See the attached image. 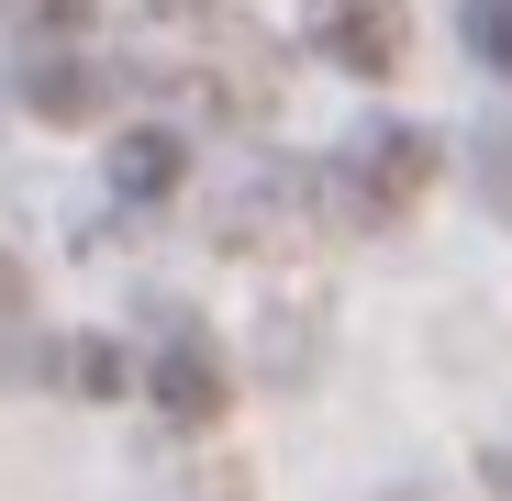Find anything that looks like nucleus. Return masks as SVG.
Returning <instances> with one entry per match:
<instances>
[{
	"label": "nucleus",
	"instance_id": "obj_3",
	"mask_svg": "<svg viewBox=\"0 0 512 501\" xmlns=\"http://www.w3.org/2000/svg\"><path fill=\"white\" fill-rule=\"evenodd\" d=\"M301 45L346 78H390L412 56V0H301Z\"/></svg>",
	"mask_w": 512,
	"mask_h": 501
},
{
	"label": "nucleus",
	"instance_id": "obj_7",
	"mask_svg": "<svg viewBox=\"0 0 512 501\" xmlns=\"http://www.w3.org/2000/svg\"><path fill=\"white\" fill-rule=\"evenodd\" d=\"M479 190H490V212L512 223V123H501V134H479Z\"/></svg>",
	"mask_w": 512,
	"mask_h": 501
},
{
	"label": "nucleus",
	"instance_id": "obj_1",
	"mask_svg": "<svg viewBox=\"0 0 512 501\" xmlns=\"http://www.w3.org/2000/svg\"><path fill=\"white\" fill-rule=\"evenodd\" d=\"M123 78H145L167 101H201V112H268L279 45L223 0H156V12L123 23Z\"/></svg>",
	"mask_w": 512,
	"mask_h": 501
},
{
	"label": "nucleus",
	"instance_id": "obj_2",
	"mask_svg": "<svg viewBox=\"0 0 512 501\" xmlns=\"http://www.w3.org/2000/svg\"><path fill=\"white\" fill-rule=\"evenodd\" d=\"M423 190H435V134L423 123H357L323 156V179H312L334 234H390V223H412Z\"/></svg>",
	"mask_w": 512,
	"mask_h": 501
},
{
	"label": "nucleus",
	"instance_id": "obj_4",
	"mask_svg": "<svg viewBox=\"0 0 512 501\" xmlns=\"http://www.w3.org/2000/svg\"><path fill=\"white\" fill-rule=\"evenodd\" d=\"M156 412L167 424H212L223 412V357L201 346V334H167L156 346Z\"/></svg>",
	"mask_w": 512,
	"mask_h": 501
},
{
	"label": "nucleus",
	"instance_id": "obj_6",
	"mask_svg": "<svg viewBox=\"0 0 512 501\" xmlns=\"http://www.w3.org/2000/svg\"><path fill=\"white\" fill-rule=\"evenodd\" d=\"M457 23H468V45H479V56H490V67L512 78V0H468Z\"/></svg>",
	"mask_w": 512,
	"mask_h": 501
},
{
	"label": "nucleus",
	"instance_id": "obj_8",
	"mask_svg": "<svg viewBox=\"0 0 512 501\" xmlns=\"http://www.w3.org/2000/svg\"><path fill=\"white\" fill-rule=\"evenodd\" d=\"M490 490H501V501H512V446H501V457H490Z\"/></svg>",
	"mask_w": 512,
	"mask_h": 501
},
{
	"label": "nucleus",
	"instance_id": "obj_5",
	"mask_svg": "<svg viewBox=\"0 0 512 501\" xmlns=\"http://www.w3.org/2000/svg\"><path fill=\"white\" fill-rule=\"evenodd\" d=\"M179 179V134H123V190H167Z\"/></svg>",
	"mask_w": 512,
	"mask_h": 501
}]
</instances>
